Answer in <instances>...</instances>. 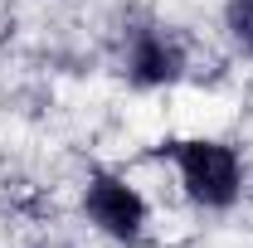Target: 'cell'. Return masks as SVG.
Here are the masks:
<instances>
[{"instance_id": "cell-2", "label": "cell", "mask_w": 253, "mask_h": 248, "mask_svg": "<svg viewBox=\"0 0 253 248\" xmlns=\"http://www.w3.org/2000/svg\"><path fill=\"white\" fill-rule=\"evenodd\" d=\"M83 214H88V224L102 239H112V244H141L146 224H151V205H146V195L126 175L93 170L88 185H83Z\"/></svg>"}, {"instance_id": "cell-3", "label": "cell", "mask_w": 253, "mask_h": 248, "mask_svg": "<svg viewBox=\"0 0 253 248\" xmlns=\"http://www.w3.org/2000/svg\"><path fill=\"white\" fill-rule=\"evenodd\" d=\"M122 63H126L131 88H170L185 73V49H180V39L170 30L141 25V30H131V39H126Z\"/></svg>"}, {"instance_id": "cell-4", "label": "cell", "mask_w": 253, "mask_h": 248, "mask_svg": "<svg viewBox=\"0 0 253 248\" xmlns=\"http://www.w3.org/2000/svg\"><path fill=\"white\" fill-rule=\"evenodd\" d=\"M224 25L244 49H253V0H224Z\"/></svg>"}, {"instance_id": "cell-1", "label": "cell", "mask_w": 253, "mask_h": 248, "mask_svg": "<svg viewBox=\"0 0 253 248\" xmlns=\"http://www.w3.org/2000/svg\"><path fill=\"white\" fill-rule=\"evenodd\" d=\"M175 180L200 209H234L244 195V156L219 136H185L170 146Z\"/></svg>"}]
</instances>
